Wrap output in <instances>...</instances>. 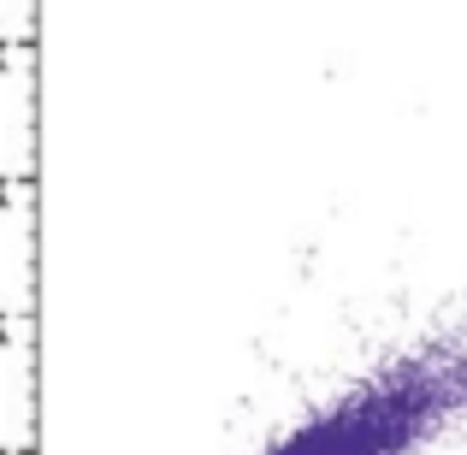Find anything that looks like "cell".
<instances>
[]
</instances>
